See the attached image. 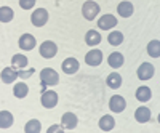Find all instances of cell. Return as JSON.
I'll return each instance as SVG.
<instances>
[{
	"instance_id": "24",
	"label": "cell",
	"mask_w": 160,
	"mask_h": 133,
	"mask_svg": "<svg viewBox=\"0 0 160 133\" xmlns=\"http://www.w3.org/2000/svg\"><path fill=\"white\" fill-rule=\"evenodd\" d=\"M148 53L152 58H160V40H151L148 45Z\"/></svg>"
},
{
	"instance_id": "25",
	"label": "cell",
	"mask_w": 160,
	"mask_h": 133,
	"mask_svg": "<svg viewBox=\"0 0 160 133\" xmlns=\"http://www.w3.org/2000/svg\"><path fill=\"white\" fill-rule=\"evenodd\" d=\"M40 130H42V125H40V122L37 120V119L29 120L28 124H26V127H24V131L26 133H38Z\"/></svg>"
},
{
	"instance_id": "21",
	"label": "cell",
	"mask_w": 160,
	"mask_h": 133,
	"mask_svg": "<svg viewBox=\"0 0 160 133\" xmlns=\"http://www.w3.org/2000/svg\"><path fill=\"white\" fill-rule=\"evenodd\" d=\"M29 93V87L26 85L24 82H19L15 85V88H13V95H15L16 98H26Z\"/></svg>"
},
{
	"instance_id": "15",
	"label": "cell",
	"mask_w": 160,
	"mask_h": 133,
	"mask_svg": "<svg viewBox=\"0 0 160 133\" xmlns=\"http://www.w3.org/2000/svg\"><path fill=\"white\" fill-rule=\"evenodd\" d=\"M77 117H75V114H72V112H66V114H62V127L64 128H68V130H74L75 127H77Z\"/></svg>"
},
{
	"instance_id": "23",
	"label": "cell",
	"mask_w": 160,
	"mask_h": 133,
	"mask_svg": "<svg viewBox=\"0 0 160 133\" xmlns=\"http://www.w3.org/2000/svg\"><path fill=\"white\" fill-rule=\"evenodd\" d=\"M106 84H108L111 88H118L120 85H122V75L117 74V72H112V74H109Z\"/></svg>"
},
{
	"instance_id": "20",
	"label": "cell",
	"mask_w": 160,
	"mask_h": 133,
	"mask_svg": "<svg viewBox=\"0 0 160 133\" xmlns=\"http://www.w3.org/2000/svg\"><path fill=\"white\" fill-rule=\"evenodd\" d=\"M11 125H13V115H11V112L2 111V112H0V128L5 130V128H10Z\"/></svg>"
},
{
	"instance_id": "22",
	"label": "cell",
	"mask_w": 160,
	"mask_h": 133,
	"mask_svg": "<svg viewBox=\"0 0 160 133\" xmlns=\"http://www.w3.org/2000/svg\"><path fill=\"white\" fill-rule=\"evenodd\" d=\"M151 96H152V93H151V88H148V87H139L136 90V100L141 101V103L149 101Z\"/></svg>"
},
{
	"instance_id": "18",
	"label": "cell",
	"mask_w": 160,
	"mask_h": 133,
	"mask_svg": "<svg viewBox=\"0 0 160 133\" xmlns=\"http://www.w3.org/2000/svg\"><path fill=\"white\" fill-rule=\"evenodd\" d=\"M11 66L15 69H26L28 68V58H26L24 55H15L11 58Z\"/></svg>"
},
{
	"instance_id": "27",
	"label": "cell",
	"mask_w": 160,
	"mask_h": 133,
	"mask_svg": "<svg viewBox=\"0 0 160 133\" xmlns=\"http://www.w3.org/2000/svg\"><path fill=\"white\" fill-rule=\"evenodd\" d=\"M13 19V10L10 7H2L0 8V21L2 23H10Z\"/></svg>"
},
{
	"instance_id": "26",
	"label": "cell",
	"mask_w": 160,
	"mask_h": 133,
	"mask_svg": "<svg viewBox=\"0 0 160 133\" xmlns=\"http://www.w3.org/2000/svg\"><path fill=\"white\" fill-rule=\"evenodd\" d=\"M108 40H109V43H111V45L117 47V45H120V43L123 42V35H122V32H118V31H114V32H111V34H109Z\"/></svg>"
},
{
	"instance_id": "19",
	"label": "cell",
	"mask_w": 160,
	"mask_h": 133,
	"mask_svg": "<svg viewBox=\"0 0 160 133\" xmlns=\"http://www.w3.org/2000/svg\"><path fill=\"white\" fill-rule=\"evenodd\" d=\"M85 42H87V45H90V47L98 45V43L101 42V35H99V32H96L95 29L88 31L87 35H85Z\"/></svg>"
},
{
	"instance_id": "7",
	"label": "cell",
	"mask_w": 160,
	"mask_h": 133,
	"mask_svg": "<svg viewBox=\"0 0 160 133\" xmlns=\"http://www.w3.org/2000/svg\"><path fill=\"white\" fill-rule=\"evenodd\" d=\"M58 53V47L55 42H43L42 45H40V55H42L43 58L50 59L53 58Z\"/></svg>"
},
{
	"instance_id": "13",
	"label": "cell",
	"mask_w": 160,
	"mask_h": 133,
	"mask_svg": "<svg viewBox=\"0 0 160 133\" xmlns=\"http://www.w3.org/2000/svg\"><path fill=\"white\" fill-rule=\"evenodd\" d=\"M19 72L15 69V68H5L2 71V82L3 84H13L15 79H18Z\"/></svg>"
},
{
	"instance_id": "2",
	"label": "cell",
	"mask_w": 160,
	"mask_h": 133,
	"mask_svg": "<svg viewBox=\"0 0 160 133\" xmlns=\"http://www.w3.org/2000/svg\"><path fill=\"white\" fill-rule=\"evenodd\" d=\"M40 79H42V82L45 85H58L59 82V75L55 69L51 68H45L42 72H40Z\"/></svg>"
},
{
	"instance_id": "1",
	"label": "cell",
	"mask_w": 160,
	"mask_h": 133,
	"mask_svg": "<svg viewBox=\"0 0 160 133\" xmlns=\"http://www.w3.org/2000/svg\"><path fill=\"white\" fill-rule=\"evenodd\" d=\"M82 13H83V18L88 19V21H93L96 18V15L99 13V5L96 2H93V0H88V2L83 3L82 7Z\"/></svg>"
},
{
	"instance_id": "30",
	"label": "cell",
	"mask_w": 160,
	"mask_h": 133,
	"mask_svg": "<svg viewBox=\"0 0 160 133\" xmlns=\"http://www.w3.org/2000/svg\"><path fill=\"white\" fill-rule=\"evenodd\" d=\"M158 124H160V114H158Z\"/></svg>"
},
{
	"instance_id": "17",
	"label": "cell",
	"mask_w": 160,
	"mask_h": 133,
	"mask_svg": "<svg viewBox=\"0 0 160 133\" xmlns=\"http://www.w3.org/2000/svg\"><path fill=\"white\" fill-rule=\"evenodd\" d=\"M117 13H118L120 16H123V18L131 16L133 15V3L131 2H122V3H118Z\"/></svg>"
},
{
	"instance_id": "28",
	"label": "cell",
	"mask_w": 160,
	"mask_h": 133,
	"mask_svg": "<svg viewBox=\"0 0 160 133\" xmlns=\"http://www.w3.org/2000/svg\"><path fill=\"white\" fill-rule=\"evenodd\" d=\"M35 5V0H19V7L22 10H31Z\"/></svg>"
},
{
	"instance_id": "12",
	"label": "cell",
	"mask_w": 160,
	"mask_h": 133,
	"mask_svg": "<svg viewBox=\"0 0 160 133\" xmlns=\"http://www.w3.org/2000/svg\"><path fill=\"white\" fill-rule=\"evenodd\" d=\"M135 119H136L139 124L149 122L151 120V109L146 108V106H141V108H138L136 112H135Z\"/></svg>"
},
{
	"instance_id": "10",
	"label": "cell",
	"mask_w": 160,
	"mask_h": 133,
	"mask_svg": "<svg viewBox=\"0 0 160 133\" xmlns=\"http://www.w3.org/2000/svg\"><path fill=\"white\" fill-rule=\"evenodd\" d=\"M125 106H127V103L120 95H114L109 101V108L112 112H122L125 109Z\"/></svg>"
},
{
	"instance_id": "5",
	"label": "cell",
	"mask_w": 160,
	"mask_h": 133,
	"mask_svg": "<svg viewBox=\"0 0 160 133\" xmlns=\"http://www.w3.org/2000/svg\"><path fill=\"white\" fill-rule=\"evenodd\" d=\"M40 101H42V106L47 109H51V108H55V106L58 104V93L56 91H45L42 98H40Z\"/></svg>"
},
{
	"instance_id": "8",
	"label": "cell",
	"mask_w": 160,
	"mask_h": 133,
	"mask_svg": "<svg viewBox=\"0 0 160 133\" xmlns=\"http://www.w3.org/2000/svg\"><path fill=\"white\" fill-rule=\"evenodd\" d=\"M102 61V51L101 50H90L85 55V63L88 66H99Z\"/></svg>"
},
{
	"instance_id": "3",
	"label": "cell",
	"mask_w": 160,
	"mask_h": 133,
	"mask_svg": "<svg viewBox=\"0 0 160 133\" xmlns=\"http://www.w3.org/2000/svg\"><path fill=\"white\" fill-rule=\"evenodd\" d=\"M31 21L34 26H37V28H42V26H45V23L48 21V13L45 8H37L32 16H31Z\"/></svg>"
},
{
	"instance_id": "4",
	"label": "cell",
	"mask_w": 160,
	"mask_h": 133,
	"mask_svg": "<svg viewBox=\"0 0 160 133\" xmlns=\"http://www.w3.org/2000/svg\"><path fill=\"white\" fill-rule=\"evenodd\" d=\"M155 68L151 63H142L139 68H138V79L139 80H149V79L154 77Z\"/></svg>"
},
{
	"instance_id": "29",
	"label": "cell",
	"mask_w": 160,
	"mask_h": 133,
	"mask_svg": "<svg viewBox=\"0 0 160 133\" xmlns=\"http://www.w3.org/2000/svg\"><path fill=\"white\" fill-rule=\"evenodd\" d=\"M47 131H48V133H56V131H58V133H62L64 130H62V127H61V125H51Z\"/></svg>"
},
{
	"instance_id": "14",
	"label": "cell",
	"mask_w": 160,
	"mask_h": 133,
	"mask_svg": "<svg viewBox=\"0 0 160 133\" xmlns=\"http://www.w3.org/2000/svg\"><path fill=\"white\" fill-rule=\"evenodd\" d=\"M108 64L111 66V68H114V69L122 68V66H123V55H122V53H118V51L111 53L109 58H108Z\"/></svg>"
},
{
	"instance_id": "6",
	"label": "cell",
	"mask_w": 160,
	"mask_h": 133,
	"mask_svg": "<svg viewBox=\"0 0 160 133\" xmlns=\"http://www.w3.org/2000/svg\"><path fill=\"white\" fill-rule=\"evenodd\" d=\"M117 26V18L114 15H111V13H108V15H102L98 21V28L102 29V31H109L112 28H115Z\"/></svg>"
},
{
	"instance_id": "9",
	"label": "cell",
	"mask_w": 160,
	"mask_h": 133,
	"mask_svg": "<svg viewBox=\"0 0 160 133\" xmlns=\"http://www.w3.org/2000/svg\"><path fill=\"white\" fill-rule=\"evenodd\" d=\"M19 48L21 50H32L34 47H35V37L32 35V34H22L21 37H19Z\"/></svg>"
},
{
	"instance_id": "11",
	"label": "cell",
	"mask_w": 160,
	"mask_h": 133,
	"mask_svg": "<svg viewBox=\"0 0 160 133\" xmlns=\"http://www.w3.org/2000/svg\"><path fill=\"white\" fill-rule=\"evenodd\" d=\"M62 71L66 72V74H75L77 71H78V68H80V66H78V61L75 59V58H66L64 61H62Z\"/></svg>"
},
{
	"instance_id": "16",
	"label": "cell",
	"mask_w": 160,
	"mask_h": 133,
	"mask_svg": "<svg viewBox=\"0 0 160 133\" xmlns=\"http://www.w3.org/2000/svg\"><path fill=\"white\" fill-rule=\"evenodd\" d=\"M115 127V122H114V117L112 115H102L101 120H99V128L102 131H111L114 130Z\"/></svg>"
}]
</instances>
